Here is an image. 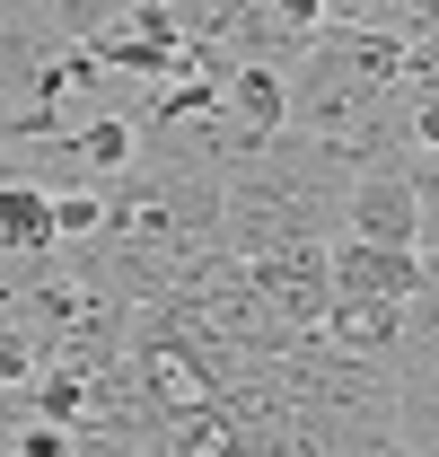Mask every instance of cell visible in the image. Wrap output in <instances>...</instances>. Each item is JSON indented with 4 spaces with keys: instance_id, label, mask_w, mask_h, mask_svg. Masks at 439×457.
Returning <instances> with one entry per match:
<instances>
[{
    "instance_id": "6da1fadb",
    "label": "cell",
    "mask_w": 439,
    "mask_h": 457,
    "mask_svg": "<svg viewBox=\"0 0 439 457\" xmlns=\"http://www.w3.org/2000/svg\"><path fill=\"white\" fill-rule=\"evenodd\" d=\"M422 228V159L413 150H369L343 176V237H369V246H413ZM422 255V246H413Z\"/></svg>"
},
{
    "instance_id": "7a4b0ae2",
    "label": "cell",
    "mask_w": 439,
    "mask_h": 457,
    "mask_svg": "<svg viewBox=\"0 0 439 457\" xmlns=\"http://www.w3.org/2000/svg\"><path fill=\"white\" fill-rule=\"evenodd\" d=\"M326 282H334V299L404 308V290L422 282V255H413V246H369V237H343V246H326Z\"/></svg>"
},
{
    "instance_id": "3957f363",
    "label": "cell",
    "mask_w": 439,
    "mask_h": 457,
    "mask_svg": "<svg viewBox=\"0 0 439 457\" xmlns=\"http://www.w3.org/2000/svg\"><path fill=\"white\" fill-rule=\"evenodd\" d=\"M404 370H439V264L422 255V282L395 308V378Z\"/></svg>"
},
{
    "instance_id": "277c9868",
    "label": "cell",
    "mask_w": 439,
    "mask_h": 457,
    "mask_svg": "<svg viewBox=\"0 0 439 457\" xmlns=\"http://www.w3.org/2000/svg\"><path fill=\"white\" fill-rule=\"evenodd\" d=\"M386 440L413 457H439V370H404L395 378V422H386Z\"/></svg>"
},
{
    "instance_id": "5b68a950",
    "label": "cell",
    "mask_w": 439,
    "mask_h": 457,
    "mask_svg": "<svg viewBox=\"0 0 439 457\" xmlns=\"http://www.w3.org/2000/svg\"><path fill=\"white\" fill-rule=\"evenodd\" d=\"M0 246L9 255H45L54 246V194L45 185H0Z\"/></svg>"
},
{
    "instance_id": "8992f818",
    "label": "cell",
    "mask_w": 439,
    "mask_h": 457,
    "mask_svg": "<svg viewBox=\"0 0 439 457\" xmlns=\"http://www.w3.org/2000/svg\"><path fill=\"white\" fill-rule=\"evenodd\" d=\"M413 246L439 264V168H422V228H413Z\"/></svg>"
},
{
    "instance_id": "52a82bcc",
    "label": "cell",
    "mask_w": 439,
    "mask_h": 457,
    "mask_svg": "<svg viewBox=\"0 0 439 457\" xmlns=\"http://www.w3.org/2000/svg\"><path fill=\"white\" fill-rule=\"evenodd\" d=\"M36 361H45V352L27 335H0V387H9V378H36Z\"/></svg>"
}]
</instances>
